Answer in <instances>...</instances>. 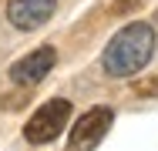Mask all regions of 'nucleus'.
<instances>
[{"label": "nucleus", "mask_w": 158, "mask_h": 151, "mask_svg": "<svg viewBox=\"0 0 158 151\" xmlns=\"http://www.w3.org/2000/svg\"><path fill=\"white\" fill-rule=\"evenodd\" d=\"M111 121H114V111H111V108H91V111H84L81 121L71 128L67 145H71V148H98V145L104 141Z\"/></svg>", "instance_id": "obj_3"}, {"label": "nucleus", "mask_w": 158, "mask_h": 151, "mask_svg": "<svg viewBox=\"0 0 158 151\" xmlns=\"http://www.w3.org/2000/svg\"><path fill=\"white\" fill-rule=\"evenodd\" d=\"M0 3H3V0H0Z\"/></svg>", "instance_id": "obj_8"}, {"label": "nucleus", "mask_w": 158, "mask_h": 151, "mask_svg": "<svg viewBox=\"0 0 158 151\" xmlns=\"http://www.w3.org/2000/svg\"><path fill=\"white\" fill-rule=\"evenodd\" d=\"M54 7H57V0H10L7 17L17 30H37L40 24H47Z\"/></svg>", "instance_id": "obj_5"}, {"label": "nucleus", "mask_w": 158, "mask_h": 151, "mask_svg": "<svg viewBox=\"0 0 158 151\" xmlns=\"http://www.w3.org/2000/svg\"><path fill=\"white\" fill-rule=\"evenodd\" d=\"M138 7H145V0H111V10L114 14H135Z\"/></svg>", "instance_id": "obj_7"}, {"label": "nucleus", "mask_w": 158, "mask_h": 151, "mask_svg": "<svg viewBox=\"0 0 158 151\" xmlns=\"http://www.w3.org/2000/svg\"><path fill=\"white\" fill-rule=\"evenodd\" d=\"M135 94H138V97H158V77L138 81V84H135Z\"/></svg>", "instance_id": "obj_6"}, {"label": "nucleus", "mask_w": 158, "mask_h": 151, "mask_svg": "<svg viewBox=\"0 0 158 151\" xmlns=\"http://www.w3.org/2000/svg\"><path fill=\"white\" fill-rule=\"evenodd\" d=\"M67 118H71V104L64 97H54V101H47L44 108L34 111V118L24 124V138L31 145H47V141H54L64 131Z\"/></svg>", "instance_id": "obj_2"}, {"label": "nucleus", "mask_w": 158, "mask_h": 151, "mask_svg": "<svg viewBox=\"0 0 158 151\" xmlns=\"http://www.w3.org/2000/svg\"><path fill=\"white\" fill-rule=\"evenodd\" d=\"M54 64H57V51L54 47H37V51H31L27 57H20L10 67V77H14V84L31 88V84L47 77V71H54Z\"/></svg>", "instance_id": "obj_4"}, {"label": "nucleus", "mask_w": 158, "mask_h": 151, "mask_svg": "<svg viewBox=\"0 0 158 151\" xmlns=\"http://www.w3.org/2000/svg\"><path fill=\"white\" fill-rule=\"evenodd\" d=\"M152 54H155V27L145 20H135L108 40L101 64L108 77H131L152 60Z\"/></svg>", "instance_id": "obj_1"}]
</instances>
